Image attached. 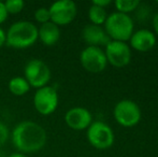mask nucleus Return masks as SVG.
Returning a JSON list of instances; mask_svg holds the SVG:
<instances>
[{
  "label": "nucleus",
  "instance_id": "f257e3e1",
  "mask_svg": "<svg viewBox=\"0 0 158 157\" xmlns=\"http://www.w3.org/2000/svg\"><path fill=\"white\" fill-rule=\"evenodd\" d=\"M48 134L41 125L32 121H23L12 131V143L19 153H35L46 144Z\"/></svg>",
  "mask_w": 158,
  "mask_h": 157
},
{
  "label": "nucleus",
  "instance_id": "f03ea898",
  "mask_svg": "<svg viewBox=\"0 0 158 157\" xmlns=\"http://www.w3.org/2000/svg\"><path fill=\"white\" fill-rule=\"evenodd\" d=\"M38 40V27L31 22L21 21L12 24L6 32V44L13 48H27Z\"/></svg>",
  "mask_w": 158,
  "mask_h": 157
},
{
  "label": "nucleus",
  "instance_id": "7ed1b4c3",
  "mask_svg": "<svg viewBox=\"0 0 158 157\" xmlns=\"http://www.w3.org/2000/svg\"><path fill=\"white\" fill-rule=\"evenodd\" d=\"M135 24L128 14L121 12H113L108 15L104 23V30L114 41L126 42L133 34Z\"/></svg>",
  "mask_w": 158,
  "mask_h": 157
},
{
  "label": "nucleus",
  "instance_id": "20e7f679",
  "mask_svg": "<svg viewBox=\"0 0 158 157\" xmlns=\"http://www.w3.org/2000/svg\"><path fill=\"white\" fill-rule=\"evenodd\" d=\"M88 142L98 150L110 149L114 143V132L112 128L104 122H93L86 132Z\"/></svg>",
  "mask_w": 158,
  "mask_h": 157
},
{
  "label": "nucleus",
  "instance_id": "39448f33",
  "mask_svg": "<svg viewBox=\"0 0 158 157\" xmlns=\"http://www.w3.org/2000/svg\"><path fill=\"white\" fill-rule=\"evenodd\" d=\"M141 109L137 102L130 99H123L115 105L113 116L123 127H133L141 119Z\"/></svg>",
  "mask_w": 158,
  "mask_h": 157
},
{
  "label": "nucleus",
  "instance_id": "423d86ee",
  "mask_svg": "<svg viewBox=\"0 0 158 157\" xmlns=\"http://www.w3.org/2000/svg\"><path fill=\"white\" fill-rule=\"evenodd\" d=\"M24 78L28 82L30 86L39 88L48 85L51 80V69L41 59H30L25 66L24 69Z\"/></svg>",
  "mask_w": 158,
  "mask_h": 157
},
{
  "label": "nucleus",
  "instance_id": "0eeeda50",
  "mask_svg": "<svg viewBox=\"0 0 158 157\" xmlns=\"http://www.w3.org/2000/svg\"><path fill=\"white\" fill-rule=\"evenodd\" d=\"M33 105L42 115L54 113L58 105V94L53 86H44L37 89L33 96Z\"/></svg>",
  "mask_w": 158,
  "mask_h": 157
},
{
  "label": "nucleus",
  "instance_id": "6e6552de",
  "mask_svg": "<svg viewBox=\"0 0 158 157\" xmlns=\"http://www.w3.org/2000/svg\"><path fill=\"white\" fill-rule=\"evenodd\" d=\"M81 65L86 71L92 73H99L103 71L108 65L104 51L98 46H87L80 55Z\"/></svg>",
  "mask_w": 158,
  "mask_h": 157
},
{
  "label": "nucleus",
  "instance_id": "1a4fd4ad",
  "mask_svg": "<svg viewBox=\"0 0 158 157\" xmlns=\"http://www.w3.org/2000/svg\"><path fill=\"white\" fill-rule=\"evenodd\" d=\"M51 22L55 25L64 26L75 19L77 13V4L72 0H58L48 8Z\"/></svg>",
  "mask_w": 158,
  "mask_h": 157
},
{
  "label": "nucleus",
  "instance_id": "9d476101",
  "mask_svg": "<svg viewBox=\"0 0 158 157\" xmlns=\"http://www.w3.org/2000/svg\"><path fill=\"white\" fill-rule=\"evenodd\" d=\"M106 60L116 68H123L131 60V50L126 42L111 40L106 45Z\"/></svg>",
  "mask_w": 158,
  "mask_h": 157
},
{
  "label": "nucleus",
  "instance_id": "9b49d317",
  "mask_svg": "<svg viewBox=\"0 0 158 157\" xmlns=\"http://www.w3.org/2000/svg\"><path fill=\"white\" fill-rule=\"evenodd\" d=\"M64 122L73 130L87 129L93 123V115L87 109L82 107H75L68 110L64 115Z\"/></svg>",
  "mask_w": 158,
  "mask_h": 157
},
{
  "label": "nucleus",
  "instance_id": "f8f14e48",
  "mask_svg": "<svg viewBox=\"0 0 158 157\" xmlns=\"http://www.w3.org/2000/svg\"><path fill=\"white\" fill-rule=\"evenodd\" d=\"M82 38L86 44H88V46H98V48H100V45L106 46L111 41L104 28L93 24H88L83 28Z\"/></svg>",
  "mask_w": 158,
  "mask_h": 157
},
{
  "label": "nucleus",
  "instance_id": "ddd939ff",
  "mask_svg": "<svg viewBox=\"0 0 158 157\" xmlns=\"http://www.w3.org/2000/svg\"><path fill=\"white\" fill-rule=\"evenodd\" d=\"M130 46L138 52H148L156 44V36L148 29H140L133 31L132 36L129 39Z\"/></svg>",
  "mask_w": 158,
  "mask_h": 157
},
{
  "label": "nucleus",
  "instance_id": "4468645a",
  "mask_svg": "<svg viewBox=\"0 0 158 157\" xmlns=\"http://www.w3.org/2000/svg\"><path fill=\"white\" fill-rule=\"evenodd\" d=\"M38 39L41 40L44 45H55L60 39V29L52 22L42 24L40 28H38Z\"/></svg>",
  "mask_w": 158,
  "mask_h": 157
},
{
  "label": "nucleus",
  "instance_id": "2eb2a0df",
  "mask_svg": "<svg viewBox=\"0 0 158 157\" xmlns=\"http://www.w3.org/2000/svg\"><path fill=\"white\" fill-rule=\"evenodd\" d=\"M9 89L14 96H24L29 92L30 85L23 76H14L9 82Z\"/></svg>",
  "mask_w": 158,
  "mask_h": 157
},
{
  "label": "nucleus",
  "instance_id": "dca6fc26",
  "mask_svg": "<svg viewBox=\"0 0 158 157\" xmlns=\"http://www.w3.org/2000/svg\"><path fill=\"white\" fill-rule=\"evenodd\" d=\"M108 17V13L104 8H100V6H94L92 4L88 10V19L90 21V24L97 26L104 25Z\"/></svg>",
  "mask_w": 158,
  "mask_h": 157
},
{
  "label": "nucleus",
  "instance_id": "f3484780",
  "mask_svg": "<svg viewBox=\"0 0 158 157\" xmlns=\"http://www.w3.org/2000/svg\"><path fill=\"white\" fill-rule=\"evenodd\" d=\"M114 4L117 12L128 14L138 9V6H140V1L139 0H116Z\"/></svg>",
  "mask_w": 158,
  "mask_h": 157
},
{
  "label": "nucleus",
  "instance_id": "a211bd4d",
  "mask_svg": "<svg viewBox=\"0 0 158 157\" xmlns=\"http://www.w3.org/2000/svg\"><path fill=\"white\" fill-rule=\"evenodd\" d=\"M6 12L10 14H17L24 9L25 2L23 0H6L4 2Z\"/></svg>",
  "mask_w": 158,
  "mask_h": 157
},
{
  "label": "nucleus",
  "instance_id": "6ab92c4d",
  "mask_svg": "<svg viewBox=\"0 0 158 157\" xmlns=\"http://www.w3.org/2000/svg\"><path fill=\"white\" fill-rule=\"evenodd\" d=\"M35 19L40 24H45L48 22H51V15L48 8H39L35 12Z\"/></svg>",
  "mask_w": 158,
  "mask_h": 157
},
{
  "label": "nucleus",
  "instance_id": "aec40b11",
  "mask_svg": "<svg viewBox=\"0 0 158 157\" xmlns=\"http://www.w3.org/2000/svg\"><path fill=\"white\" fill-rule=\"evenodd\" d=\"M9 137H10V131L8 126L4 125L3 123H0V147L6 144V142L9 140Z\"/></svg>",
  "mask_w": 158,
  "mask_h": 157
},
{
  "label": "nucleus",
  "instance_id": "412c9836",
  "mask_svg": "<svg viewBox=\"0 0 158 157\" xmlns=\"http://www.w3.org/2000/svg\"><path fill=\"white\" fill-rule=\"evenodd\" d=\"M8 15H9V13L6 12L4 2L0 1V24H2L3 22H6V19H8Z\"/></svg>",
  "mask_w": 158,
  "mask_h": 157
},
{
  "label": "nucleus",
  "instance_id": "4be33fe9",
  "mask_svg": "<svg viewBox=\"0 0 158 157\" xmlns=\"http://www.w3.org/2000/svg\"><path fill=\"white\" fill-rule=\"evenodd\" d=\"M111 3V0H94L92 4L94 6H100V8H104L106 9V6Z\"/></svg>",
  "mask_w": 158,
  "mask_h": 157
},
{
  "label": "nucleus",
  "instance_id": "5701e85b",
  "mask_svg": "<svg viewBox=\"0 0 158 157\" xmlns=\"http://www.w3.org/2000/svg\"><path fill=\"white\" fill-rule=\"evenodd\" d=\"M6 42V32L0 27V48L3 46Z\"/></svg>",
  "mask_w": 158,
  "mask_h": 157
},
{
  "label": "nucleus",
  "instance_id": "b1692460",
  "mask_svg": "<svg viewBox=\"0 0 158 157\" xmlns=\"http://www.w3.org/2000/svg\"><path fill=\"white\" fill-rule=\"evenodd\" d=\"M152 24H153V28H154L155 34L158 35V12L154 15V17H153Z\"/></svg>",
  "mask_w": 158,
  "mask_h": 157
},
{
  "label": "nucleus",
  "instance_id": "393cba45",
  "mask_svg": "<svg viewBox=\"0 0 158 157\" xmlns=\"http://www.w3.org/2000/svg\"><path fill=\"white\" fill-rule=\"evenodd\" d=\"M8 157H26L24 154H22V153H13V154H11L10 156H8Z\"/></svg>",
  "mask_w": 158,
  "mask_h": 157
},
{
  "label": "nucleus",
  "instance_id": "a878e982",
  "mask_svg": "<svg viewBox=\"0 0 158 157\" xmlns=\"http://www.w3.org/2000/svg\"><path fill=\"white\" fill-rule=\"evenodd\" d=\"M157 3H158V0H157Z\"/></svg>",
  "mask_w": 158,
  "mask_h": 157
}]
</instances>
